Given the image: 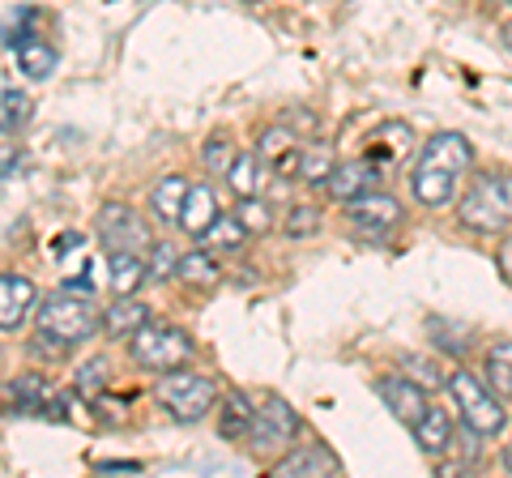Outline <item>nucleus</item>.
Returning a JSON list of instances; mask_svg holds the SVG:
<instances>
[{
  "label": "nucleus",
  "instance_id": "obj_21",
  "mask_svg": "<svg viewBox=\"0 0 512 478\" xmlns=\"http://www.w3.org/2000/svg\"><path fill=\"white\" fill-rule=\"evenodd\" d=\"M107 269H111V291L116 295H137L150 282V261L141 252H107Z\"/></svg>",
  "mask_w": 512,
  "mask_h": 478
},
{
  "label": "nucleus",
  "instance_id": "obj_33",
  "mask_svg": "<svg viewBox=\"0 0 512 478\" xmlns=\"http://www.w3.org/2000/svg\"><path fill=\"white\" fill-rule=\"evenodd\" d=\"M201 163L210 167L214 175H227V171H231V163H235V146H231V137H227V133H214V137L201 146Z\"/></svg>",
  "mask_w": 512,
  "mask_h": 478
},
{
  "label": "nucleus",
  "instance_id": "obj_20",
  "mask_svg": "<svg viewBox=\"0 0 512 478\" xmlns=\"http://www.w3.org/2000/svg\"><path fill=\"white\" fill-rule=\"evenodd\" d=\"M414 440H419V449L427 457H444L448 449H453V419H448V410L431 402L423 419L414 423Z\"/></svg>",
  "mask_w": 512,
  "mask_h": 478
},
{
  "label": "nucleus",
  "instance_id": "obj_5",
  "mask_svg": "<svg viewBox=\"0 0 512 478\" xmlns=\"http://www.w3.org/2000/svg\"><path fill=\"white\" fill-rule=\"evenodd\" d=\"M128 355L141 372H175V368H188L192 359V338L180 329V325H158L150 321L146 329H137L133 338H128Z\"/></svg>",
  "mask_w": 512,
  "mask_h": 478
},
{
  "label": "nucleus",
  "instance_id": "obj_24",
  "mask_svg": "<svg viewBox=\"0 0 512 478\" xmlns=\"http://www.w3.org/2000/svg\"><path fill=\"white\" fill-rule=\"evenodd\" d=\"M188 175H163L154 188H150V210L154 218L163 222H180V210H184V197H188Z\"/></svg>",
  "mask_w": 512,
  "mask_h": 478
},
{
  "label": "nucleus",
  "instance_id": "obj_31",
  "mask_svg": "<svg viewBox=\"0 0 512 478\" xmlns=\"http://www.w3.org/2000/svg\"><path fill=\"white\" fill-rule=\"evenodd\" d=\"M77 393L86 397V402H94V397H99L107 385H111V368H107V359H86L82 368H77Z\"/></svg>",
  "mask_w": 512,
  "mask_h": 478
},
{
  "label": "nucleus",
  "instance_id": "obj_35",
  "mask_svg": "<svg viewBox=\"0 0 512 478\" xmlns=\"http://www.w3.org/2000/svg\"><path fill=\"white\" fill-rule=\"evenodd\" d=\"M175 265H180V252H175L171 244H154V252H150V278L154 282L158 278H171Z\"/></svg>",
  "mask_w": 512,
  "mask_h": 478
},
{
  "label": "nucleus",
  "instance_id": "obj_14",
  "mask_svg": "<svg viewBox=\"0 0 512 478\" xmlns=\"http://www.w3.org/2000/svg\"><path fill=\"white\" fill-rule=\"evenodd\" d=\"M256 154L265 158L274 175H299V163H303V146H299V133L286 129V124H274L265 129L261 141H256Z\"/></svg>",
  "mask_w": 512,
  "mask_h": 478
},
{
  "label": "nucleus",
  "instance_id": "obj_18",
  "mask_svg": "<svg viewBox=\"0 0 512 478\" xmlns=\"http://www.w3.org/2000/svg\"><path fill=\"white\" fill-rule=\"evenodd\" d=\"M150 325V308L137 295H116V304H107L103 312V333L107 338H133L137 329Z\"/></svg>",
  "mask_w": 512,
  "mask_h": 478
},
{
  "label": "nucleus",
  "instance_id": "obj_17",
  "mask_svg": "<svg viewBox=\"0 0 512 478\" xmlns=\"http://www.w3.org/2000/svg\"><path fill=\"white\" fill-rule=\"evenodd\" d=\"M9 52H18V69L30 77V82H47V77L56 73V65H60L56 47H52V43H43L35 30H26L22 39H13V43H9Z\"/></svg>",
  "mask_w": 512,
  "mask_h": 478
},
{
  "label": "nucleus",
  "instance_id": "obj_15",
  "mask_svg": "<svg viewBox=\"0 0 512 478\" xmlns=\"http://www.w3.org/2000/svg\"><path fill=\"white\" fill-rule=\"evenodd\" d=\"M367 188H380V167L372 163V158H355V163H338V167H333L325 193L346 205V201L363 197Z\"/></svg>",
  "mask_w": 512,
  "mask_h": 478
},
{
  "label": "nucleus",
  "instance_id": "obj_26",
  "mask_svg": "<svg viewBox=\"0 0 512 478\" xmlns=\"http://www.w3.org/2000/svg\"><path fill=\"white\" fill-rule=\"evenodd\" d=\"M333 167H338V158H333V150L325 146V141H312V146H303V163H299V175L295 180H303L308 188H325Z\"/></svg>",
  "mask_w": 512,
  "mask_h": 478
},
{
  "label": "nucleus",
  "instance_id": "obj_27",
  "mask_svg": "<svg viewBox=\"0 0 512 478\" xmlns=\"http://www.w3.org/2000/svg\"><path fill=\"white\" fill-rule=\"evenodd\" d=\"M26 120H30V94L18 86H5V99H0V129H5V141L18 137Z\"/></svg>",
  "mask_w": 512,
  "mask_h": 478
},
{
  "label": "nucleus",
  "instance_id": "obj_1",
  "mask_svg": "<svg viewBox=\"0 0 512 478\" xmlns=\"http://www.w3.org/2000/svg\"><path fill=\"white\" fill-rule=\"evenodd\" d=\"M474 171V146L461 133H436L427 137L410 167V193L423 210H444L448 201H457L461 175Z\"/></svg>",
  "mask_w": 512,
  "mask_h": 478
},
{
  "label": "nucleus",
  "instance_id": "obj_30",
  "mask_svg": "<svg viewBox=\"0 0 512 478\" xmlns=\"http://www.w3.org/2000/svg\"><path fill=\"white\" fill-rule=\"evenodd\" d=\"M239 222L248 227V235H269L274 231V205L265 197H239Z\"/></svg>",
  "mask_w": 512,
  "mask_h": 478
},
{
  "label": "nucleus",
  "instance_id": "obj_16",
  "mask_svg": "<svg viewBox=\"0 0 512 478\" xmlns=\"http://www.w3.org/2000/svg\"><path fill=\"white\" fill-rule=\"evenodd\" d=\"M256 423V402L244 389H227L222 393V414H218V436L227 444H244Z\"/></svg>",
  "mask_w": 512,
  "mask_h": 478
},
{
  "label": "nucleus",
  "instance_id": "obj_12",
  "mask_svg": "<svg viewBox=\"0 0 512 478\" xmlns=\"http://www.w3.org/2000/svg\"><path fill=\"white\" fill-rule=\"evenodd\" d=\"M274 474L278 478H308V474H342V461L333 457L325 444H316V440H303L295 444V449H286L278 461H274Z\"/></svg>",
  "mask_w": 512,
  "mask_h": 478
},
{
  "label": "nucleus",
  "instance_id": "obj_25",
  "mask_svg": "<svg viewBox=\"0 0 512 478\" xmlns=\"http://www.w3.org/2000/svg\"><path fill=\"white\" fill-rule=\"evenodd\" d=\"M201 244L214 248V252H239V248L248 244V227L239 222V214H218L210 222V231L201 235Z\"/></svg>",
  "mask_w": 512,
  "mask_h": 478
},
{
  "label": "nucleus",
  "instance_id": "obj_34",
  "mask_svg": "<svg viewBox=\"0 0 512 478\" xmlns=\"http://www.w3.org/2000/svg\"><path fill=\"white\" fill-rule=\"evenodd\" d=\"M406 368H414V380H419V385H427V389H440V385H448V372L440 368L436 359H419V355H406Z\"/></svg>",
  "mask_w": 512,
  "mask_h": 478
},
{
  "label": "nucleus",
  "instance_id": "obj_36",
  "mask_svg": "<svg viewBox=\"0 0 512 478\" xmlns=\"http://www.w3.org/2000/svg\"><path fill=\"white\" fill-rule=\"evenodd\" d=\"M60 286H64V291H77V295H94V278H90V269H86V274H64V278H60Z\"/></svg>",
  "mask_w": 512,
  "mask_h": 478
},
{
  "label": "nucleus",
  "instance_id": "obj_19",
  "mask_svg": "<svg viewBox=\"0 0 512 478\" xmlns=\"http://www.w3.org/2000/svg\"><path fill=\"white\" fill-rule=\"evenodd\" d=\"M269 167L256 150H244V154H235V163L227 171V188L235 197H261L265 193V180H269Z\"/></svg>",
  "mask_w": 512,
  "mask_h": 478
},
{
  "label": "nucleus",
  "instance_id": "obj_7",
  "mask_svg": "<svg viewBox=\"0 0 512 478\" xmlns=\"http://www.w3.org/2000/svg\"><path fill=\"white\" fill-rule=\"evenodd\" d=\"M299 432V414L291 402H282V397L269 393L261 406H256V423H252V432H248V453L252 457H278L291 449V440Z\"/></svg>",
  "mask_w": 512,
  "mask_h": 478
},
{
  "label": "nucleus",
  "instance_id": "obj_4",
  "mask_svg": "<svg viewBox=\"0 0 512 478\" xmlns=\"http://www.w3.org/2000/svg\"><path fill=\"white\" fill-rule=\"evenodd\" d=\"M154 397L167 406L171 419H180V423H201L205 414L218 406V385H214L210 376H201V372L175 368V372H163V376L154 380Z\"/></svg>",
  "mask_w": 512,
  "mask_h": 478
},
{
  "label": "nucleus",
  "instance_id": "obj_3",
  "mask_svg": "<svg viewBox=\"0 0 512 478\" xmlns=\"http://www.w3.org/2000/svg\"><path fill=\"white\" fill-rule=\"evenodd\" d=\"M457 222L474 235H500L512 227V171H474L457 201Z\"/></svg>",
  "mask_w": 512,
  "mask_h": 478
},
{
  "label": "nucleus",
  "instance_id": "obj_39",
  "mask_svg": "<svg viewBox=\"0 0 512 478\" xmlns=\"http://www.w3.org/2000/svg\"><path fill=\"white\" fill-rule=\"evenodd\" d=\"M94 470H103V474H111V470H141V461H99Z\"/></svg>",
  "mask_w": 512,
  "mask_h": 478
},
{
  "label": "nucleus",
  "instance_id": "obj_22",
  "mask_svg": "<svg viewBox=\"0 0 512 478\" xmlns=\"http://www.w3.org/2000/svg\"><path fill=\"white\" fill-rule=\"evenodd\" d=\"M214 218H218V197H214V188H210V184H192L188 197H184V210H180V227H184L192 239H201L205 231H210Z\"/></svg>",
  "mask_w": 512,
  "mask_h": 478
},
{
  "label": "nucleus",
  "instance_id": "obj_8",
  "mask_svg": "<svg viewBox=\"0 0 512 478\" xmlns=\"http://www.w3.org/2000/svg\"><path fill=\"white\" fill-rule=\"evenodd\" d=\"M94 231H99L107 252H150L154 248V235L146 227V218H141L128 201H107L99 210Z\"/></svg>",
  "mask_w": 512,
  "mask_h": 478
},
{
  "label": "nucleus",
  "instance_id": "obj_32",
  "mask_svg": "<svg viewBox=\"0 0 512 478\" xmlns=\"http://www.w3.org/2000/svg\"><path fill=\"white\" fill-rule=\"evenodd\" d=\"M320 210L316 205H291V214H286V222H282V231H286V239H312L316 231H320Z\"/></svg>",
  "mask_w": 512,
  "mask_h": 478
},
{
  "label": "nucleus",
  "instance_id": "obj_2",
  "mask_svg": "<svg viewBox=\"0 0 512 478\" xmlns=\"http://www.w3.org/2000/svg\"><path fill=\"white\" fill-rule=\"evenodd\" d=\"M103 329V312L94 304V295H77V291H60L47 295L39 304V329H35V350L39 359H64L69 350H77L86 338Z\"/></svg>",
  "mask_w": 512,
  "mask_h": 478
},
{
  "label": "nucleus",
  "instance_id": "obj_6",
  "mask_svg": "<svg viewBox=\"0 0 512 478\" xmlns=\"http://www.w3.org/2000/svg\"><path fill=\"white\" fill-rule=\"evenodd\" d=\"M448 393H453L457 402V414H461V427H474L483 440L500 436L504 423H508V410L500 406V397H495L483 380L474 372H448Z\"/></svg>",
  "mask_w": 512,
  "mask_h": 478
},
{
  "label": "nucleus",
  "instance_id": "obj_37",
  "mask_svg": "<svg viewBox=\"0 0 512 478\" xmlns=\"http://www.w3.org/2000/svg\"><path fill=\"white\" fill-rule=\"evenodd\" d=\"M495 265H500V278L512 286V235L500 239V252H495Z\"/></svg>",
  "mask_w": 512,
  "mask_h": 478
},
{
  "label": "nucleus",
  "instance_id": "obj_29",
  "mask_svg": "<svg viewBox=\"0 0 512 478\" xmlns=\"http://www.w3.org/2000/svg\"><path fill=\"white\" fill-rule=\"evenodd\" d=\"M427 338L436 342L444 355H466L470 350V338H466V325H453V321H444V316H431L427 321Z\"/></svg>",
  "mask_w": 512,
  "mask_h": 478
},
{
  "label": "nucleus",
  "instance_id": "obj_38",
  "mask_svg": "<svg viewBox=\"0 0 512 478\" xmlns=\"http://www.w3.org/2000/svg\"><path fill=\"white\" fill-rule=\"evenodd\" d=\"M82 244H86L82 231H64V239L56 244V257H64V252H73V248H82Z\"/></svg>",
  "mask_w": 512,
  "mask_h": 478
},
{
  "label": "nucleus",
  "instance_id": "obj_11",
  "mask_svg": "<svg viewBox=\"0 0 512 478\" xmlns=\"http://www.w3.org/2000/svg\"><path fill=\"white\" fill-rule=\"evenodd\" d=\"M5 397H9L13 414H47V419H69V414H64V402L52 393V385L43 380V372H22L18 380H9Z\"/></svg>",
  "mask_w": 512,
  "mask_h": 478
},
{
  "label": "nucleus",
  "instance_id": "obj_23",
  "mask_svg": "<svg viewBox=\"0 0 512 478\" xmlns=\"http://www.w3.org/2000/svg\"><path fill=\"white\" fill-rule=\"evenodd\" d=\"M175 278H180L184 286H197V291H210V286L222 282V269H218V257L214 248H192L180 257V265H175Z\"/></svg>",
  "mask_w": 512,
  "mask_h": 478
},
{
  "label": "nucleus",
  "instance_id": "obj_13",
  "mask_svg": "<svg viewBox=\"0 0 512 478\" xmlns=\"http://www.w3.org/2000/svg\"><path fill=\"white\" fill-rule=\"evenodd\" d=\"M35 282L22 278V274H13V269H5L0 274V329L5 333H18L26 325V316L30 308H35Z\"/></svg>",
  "mask_w": 512,
  "mask_h": 478
},
{
  "label": "nucleus",
  "instance_id": "obj_9",
  "mask_svg": "<svg viewBox=\"0 0 512 478\" xmlns=\"http://www.w3.org/2000/svg\"><path fill=\"white\" fill-rule=\"evenodd\" d=\"M342 210H346V222H350V227H355L359 235H372V239L393 235V231L406 222L402 201H397L393 193H380V188H367L363 197L346 201Z\"/></svg>",
  "mask_w": 512,
  "mask_h": 478
},
{
  "label": "nucleus",
  "instance_id": "obj_10",
  "mask_svg": "<svg viewBox=\"0 0 512 478\" xmlns=\"http://www.w3.org/2000/svg\"><path fill=\"white\" fill-rule=\"evenodd\" d=\"M376 393H380V402L389 406L393 419L402 427H410V432H414V423H419L427 414V406H431L427 385H419V380H410V376H380Z\"/></svg>",
  "mask_w": 512,
  "mask_h": 478
},
{
  "label": "nucleus",
  "instance_id": "obj_28",
  "mask_svg": "<svg viewBox=\"0 0 512 478\" xmlns=\"http://www.w3.org/2000/svg\"><path fill=\"white\" fill-rule=\"evenodd\" d=\"M483 372H487V385L495 393H512V342H495L487 355H483Z\"/></svg>",
  "mask_w": 512,
  "mask_h": 478
},
{
  "label": "nucleus",
  "instance_id": "obj_40",
  "mask_svg": "<svg viewBox=\"0 0 512 478\" xmlns=\"http://www.w3.org/2000/svg\"><path fill=\"white\" fill-rule=\"evenodd\" d=\"M504 470L512 474V440H508V449H504Z\"/></svg>",
  "mask_w": 512,
  "mask_h": 478
}]
</instances>
